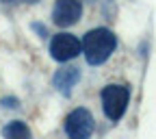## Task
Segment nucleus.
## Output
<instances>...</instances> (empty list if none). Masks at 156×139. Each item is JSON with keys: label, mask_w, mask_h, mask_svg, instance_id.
Listing matches in <instances>:
<instances>
[{"label": "nucleus", "mask_w": 156, "mask_h": 139, "mask_svg": "<svg viewBox=\"0 0 156 139\" xmlns=\"http://www.w3.org/2000/svg\"><path fill=\"white\" fill-rule=\"evenodd\" d=\"M115 46H117V39L108 28H93L83 39V52H85L87 63H91V65L104 63L113 54Z\"/></svg>", "instance_id": "obj_1"}, {"label": "nucleus", "mask_w": 156, "mask_h": 139, "mask_svg": "<svg viewBox=\"0 0 156 139\" xmlns=\"http://www.w3.org/2000/svg\"><path fill=\"white\" fill-rule=\"evenodd\" d=\"M128 87L124 85H108L102 89V109L111 120H119L128 107Z\"/></svg>", "instance_id": "obj_2"}, {"label": "nucleus", "mask_w": 156, "mask_h": 139, "mask_svg": "<svg viewBox=\"0 0 156 139\" xmlns=\"http://www.w3.org/2000/svg\"><path fill=\"white\" fill-rule=\"evenodd\" d=\"M65 133L69 139H89L93 133V115L87 109H74L65 120Z\"/></svg>", "instance_id": "obj_3"}, {"label": "nucleus", "mask_w": 156, "mask_h": 139, "mask_svg": "<svg viewBox=\"0 0 156 139\" xmlns=\"http://www.w3.org/2000/svg\"><path fill=\"white\" fill-rule=\"evenodd\" d=\"M80 50H83V44L69 33H58L50 42V54L56 61H69V59L78 57Z\"/></svg>", "instance_id": "obj_4"}, {"label": "nucleus", "mask_w": 156, "mask_h": 139, "mask_svg": "<svg viewBox=\"0 0 156 139\" xmlns=\"http://www.w3.org/2000/svg\"><path fill=\"white\" fill-rule=\"evenodd\" d=\"M80 13H83V5L78 0H56L52 17H54V24L58 26H72L78 22Z\"/></svg>", "instance_id": "obj_5"}, {"label": "nucleus", "mask_w": 156, "mask_h": 139, "mask_svg": "<svg viewBox=\"0 0 156 139\" xmlns=\"http://www.w3.org/2000/svg\"><path fill=\"white\" fill-rule=\"evenodd\" d=\"M78 76H80V74H78V70L76 68H65V70H58V74L54 76V85L58 87V89H61V91H69V87L78 81Z\"/></svg>", "instance_id": "obj_6"}, {"label": "nucleus", "mask_w": 156, "mask_h": 139, "mask_svg": "<svg viewBox=\"0 0 156 139\" xmlns=\"http://www.w3.org/2000/svg\"><path fill=\"white\" fill-rule=\"evenodd\" d=\"M5 139H30V130L24 122H9L2 130Z\"/></svg>", "instance_id": "obj_7"}, {"label": "nucleus", "mask_w": 156, "mask_h": 139, "mask_svg": "<svg viewBox=\"0 0 156 139\" xmlns=\"http://www.w3.org/2000/svg\"><path fill=\"white\" fill-rule=\"evenodd\" d=\"M2 2H37V0H2Z\"/></svg>", "instance_id": "obj_8"}]
</instances>
